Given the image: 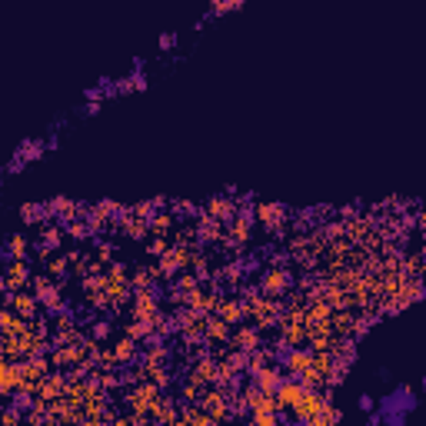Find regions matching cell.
<instances>
[{
    "mask_svg": "<svg viewBox=\"0 0 426 426\" xmlns=\"http://www.w3.org/2000/svg\"><path fill=\"white\" fill-rule=\"evenodd\" d=\"M127 400H130V406H134L140 416H147V410H150L153 403L160 400V387H157V383H150V380H147V383H143V380H137V383H134V389L127 393Z\"/></svg>",
    "mask_w": 426,
    "mask_h": 426,
    "instance_id": "6da1fadb",
    "label": "cell"
},
{
    "mask_svg": "<svg viewBox=\"0 0 426 426\" xmlns=\"http://www.w3.org/2000/svg\"><path fill=\"white\" fill-rule=\"evenodd\" d=\"M303 383L293 376V380H280V387L273 389V396H276V413H290L293 406H297V400L303 396Z\"/></svg>",
    "mask_w": 426,
    "mask_h": 426,
    "instance_id": "7a4b0ae2",
    "label": "cell"
},
{
    "mask_svg": "<svg viewBox=\"0 0 426 426\" xmlns=\"http://www.w3.org/2000/svg\"><path fill=\"white\" fill-rule=\"evenodd\" d=\"M326 400H330V389H326V393H320V389H303V396L297 400V406L290 410V416H293V420H310Z\"/></svg>",
    "mask_w": 426,
    "mask_h": 426,
    "instance_id": "3957f363",
    "label": "cell"
},
{
    "mask_svg": "<svg viewBox=\"0 0 426 426\" xmlns=\"http://www.w3.org/2000/svg\"><path fill=\"white\" fill-rule=\"evenodd\" d=\"M134 316L137 320H150L157 310H160V300H157V290H150V287H137L134 290Z\"/></svg>",
    "mask_w": 426,
    "mask_h": 426,
    "instance_id": "277c9868",
    "label": "cell"
},
{
    "mask_svg": "<svg viewBox=\"0 0 426 426\" xmlns=\"http://www.w3.org/2000/svg\"><path fill=\"white\" fill-rule=\"evenodd\" d=\"M27 283H30V266H27L24 257H13L11 264H7V270H4V290H24Z\"/></svg>",
    "mask_w": 426,
    "mask_h": 426,
    "instance_id": "5b68a950",
    "label": "cell"
},
{
    "mask_svg": "<svg viewBox=\"0 0 426 426\" xmlns=\"http://www.w3.org/2000/svg\"><path fill=\"white\" fill-rule=\"evenodd\" d=\"M233 350H243V353H250L260 347V326H247V323H240L237 330H230V340H226Z\"/></svg>",
    "mask_w": 426,
    "mask_h": 426,
    "instance_id": "8992f818",
    "label": "cell"
},
{
    "mask_svg": "<svg viewBox=\"0 0 426 426\" xmlns=\"http://www.w3.org/2000/svg\"><path fill=\"white\" fill-rule=\"evenodd\" d=\"M253 213H257L260 224L270 226V230H276V233H280L283 224H287V207H283V203H257V210Z\"/></svg>",
    "mask_w": 426,
    "mask_h": 426,
    "instance_id": "52a82bcc",
    "label": "cell"
},
{
    "mask_svg": "<svg viewBox=\"0 0 426 426\" xmlns=\"http://www.w3.org/2000/svg\"><path fill=\"white\" fill-rule=\"evenodd\" d=\"M213 314L220 316V320H226L230 326H237L240 320L247 316V306H243V300H237V297H220V303H217Z\"/></svg>",
    "mask_w": 426,
    "mask_h": 426,
    "instance_id": "ba28073f",
    "label": "cell"
},
{
    "mask_svg": "<svg viewBox=\"0 0 426 426\" xmlns=\"http://www.w3.org/2000/svg\"><path fill=\"white\" fill-rule=\"evenodd\" d=\"M290 287V273L283 270V266H270L264 273V293L266 297H283Z\"/></svg>",
    "mask_w": 426,
    "mask_h": 426,
    "instance_id": "9c48e42d",
    "label": "cell"
},
{
    "mask_svg": "<svg viewBox=\"0 0 426 426\" xmlns=\"http://www.w3.org/2000/svg\"><path fill=\"white\" fill-rule=\"evenodd\" d=\"M11 306H13V314H20L24 320H30V316H37L40 300H37V293H24V290H13V293H11Z\"/></svg>",
    "mask_w": 426,
    "mask_h": 426,
    "instance_id": "30bf717a",
    "label": "cell"
},
{
    "mask_svg": "<svg viewBox=\"0 0 426 426\" xmlns=\"http://www.w3.org/2000/svg\"><path fill=\"white\" fill-rule=\"evenodd\" d=\"M217 376H220V363H217V360H210V356L197 360V363H193V370H190V380H197V383H203V387L217 383Z\"/></svg>",
    "mask_w": 426,
    "mask_h": 426,
    "instance_id": "8fae6325",
    "label": "cell"
},
{
    "mask_svg": "<svg viewBox=\"0 0 426 426\" xmlns=\"http://www.w3.org/2000/svg\"><path fill=\"white\" fill-rule=\"evenodd\" d=\"M224 237H226V233H224V224L203 213L200 224H197V240H200V243H220Z\"/></svg>",
    "mask_w": 426,
    "mask_h": 426,
    "instance_id": "7c38bea8",
    "label": "cell"
},
{
    "mask_svg": "<svg viewBox=\"0 0 426 426\" xmlns=\"http://www.w3.org/2000/svg\"><path fill=\"white\" fill-rule=\"evenodd\" d=\"M47 210H51V217H60L63 224H70V220H77V217H84V207L74 200H67V197H57V200L47 203Z\"/></svg>",
    "mask_w": 426,
    "mask_h": 426,
    "instance_id": "4fadbf2b",
    "label": "cell"
},
{
    "mask_svg": "<svg viewBox=\"0 0 426 426\" xmlns=\"http://www.w3.org/2000/svg\"><path fill=\"white\" fill-rule=\"evenodd\" d=\"M207 217L220 220V224H230V220L237 217V203L226 200V197H213V200L207 203Z\"/></svg>",
    "mask_w": 426,
    "mask_h": 426,
    "instance_id": "5bb4252c",
    "label": "cell"
},
{
    "mask_svg": "<svg viewBox=\"0 0 426 426\" xmlns=\"http://www.w3.org/2000/svg\"><path fill=\"white\" fill-rule=\"evenodd\" d=\"M224 240H230L233 247H243V243L250 240V213H240V217H233V220H230V233H226Z\"/></svg>",
    "mask_w": 426,
    "mask_h": 426,
    "instance_id": "9a60e30c",
    "label": "cell"
},
{
    "mask_svg": "<svg viewBox=\"0 0 426 426\" xmlns=\"http://www.w3.org/2000/svg\"><path fill=\"white\" fill-rule=\"evenodd\" d=\"M230 330L233 326L226 323V320H220L217 314H207V326H203V337L213 340V343H226L230 340Z\"/></svg>",
    "mask_w": 426,
    "mask_h": 426,
    "instance_id": "2e32d148",
    "label": "cell"
},
{
    "mask_svg": "<svg viewBox=\"0 0 426 426\" xmlns=\"http://www.w3.org/2000/svg\"><path fill=\"white\" fill-rule=\"evenodd\" d=\"M283 366H287V373L300 376V373H306V370L314 366V353H306V350H293V353H287V356H283Z\"/></svg>",
    "mask_w": 426,
    "mask_h": 426,
    "instance_id": "e0dca14e",
    "label": "cell"
},
{
    "mask_svg": "<svg viewBox=\"0 0 426 426\" xmlns=\"http://www.w3.org/2000/svg\"><path fill=\"white\" fill-rule=\"evenodd\" d=\"M253 376V383H257V387L260 389H266V393H273L276 387H280V380H283V376H280V370H276V366H260V370H257V373H250Z\"/></svg>",
    "mask_w": 426,
    "mask_h": 426,
    "instance_id": "ac0fdd59",
    "label": "cell"
},
{
    "mask_svg": "<svg viewBox=\"0 0 426 426\" xmlns=\"http://www.w3.org/2000/svg\"><path fill=\"white\" fill-rule=\"evenodd\" d=\"M17 363H11V360H4L0 356V393L4 396H11V393H17Z\"/></svg>",
    "mask_w": 426,
    "mask_h": 426,
    "instance_id": "d6986e66",
    "label": "cell"
},
{
    "mask_svg": "<svg viewBox=\"0 0 426 426\" xmlns=\"http://www.w3.org/2000/svg\"><path fill=\"white\" fill-rule=\"evenodd\" d=\"M280 323V330H283V343H303V340L310 337V330H306V323H293V320H276Z\"/></svg>",
    "mask_w": 426,
    "mask_h": 426,
    "instance_id": "ffe728a7",
    "label": "cell"
},
{
    "mask_svg": "<svg viewBox=\"0 0 426 426\" xmlns=\"http://www.w3.org/2000/svg\"><path fill=\"white\" fill-rule=\"evenodd\" d=\"M110 353V363H130L134 356H137V340H130V337H124L113 350H107Z\"/></svg>",
    "mask_w": 426,
    "mask_h": 426,
    "instance_id": "44dd1931",
    "label": "cell"
},
{
    "mask_svg": "<svg viewBox=\"0 0 426 426\" xmlns=\"http://www.w3.org/2000/svg\"><path fill=\"white\" fill-rule=\"evenodd\" d=\"M120 224H124V230H127V233H130L134 240H140V237H147V233H150L147 220H143V217H134L130 210H124V220H120Z\"/></svg>",
    "mask_w": 426,
    "mask_h": 426,
    "instance_id": "7402d4cb",
    "label": "cell"
},
{
    "mask_svg": "<svg viewBox=\"0 0 426 426\" xmlns=\"http://www.w3.org/2000/svg\"><path fill=\"white\" fill-rule=\"evenodd\" d=\"M153 316H157V314H153ZM153 316H150V320H137V316H134V320L127 323V337H130V340H147L153 333Z\"/></svg>",
    "mask_w": 426,
    "mask_h": 426,
    "instance_id": "603a6c76",
    "label": "cell"
},
{
    "mask_svg": "<svg viewBox=\"0 0 426 426\" xmlns=\"http://www.w3.org/2000/svg\"><path fill=\"white\" fill-rule=\"evenodd\" d=\"M37 300H40V306H47V310H60L63 306V297H60V287H57V283H51L47 290H40Z\"/></svg>",
    "mask_w": 426,
    "mask_h": 426,
    "instance_id": "cb8c5ba5",
    "label": "cell"
},
{
    "mask_svg": "<svg viewBox=\"0 0 426 426\" xmlns=\"http://www.w3.org/2000/svg\"><path fill=\"white\" fill-rule=\"evenodd\" d=\"M24 323H27V320H24L20 314H13V306H11V310H7V306L0 310V333H11V330H20Z\"/></svg>",
    "mask_w": 426,
    "mask_h": 426,
    "instance_id": "d4e9b609",
    "label": "cell"
},
{
    "mask_svg": "<svg viewBox=\"0 0 426 426\" xmlns=\"http://www.w3.org/2000/svg\"><path fill=\"white\" fill-rule=\"evenodd\" d=\"M20 217H24L27 224H37L44 217H51V210H47V203H24L20 207Z\"/></svg>",
    "mask_w": 426,
    "mask_h": 426,
    "instance_id": "484cf974",
    "label": "cell"
},
{
    "mask_svg": "<svg viewBox=\"0 0 426 426\" xmlns=\"http://www.w3.org/2000/svg\"><path fill=\"white\" fill-rule=\"evenodd\" d=\"M44 243H40V247H44V250L51 253V250H57V247H60L63 243V226H47V230H44Z\"/></svg>",
    "mask_w": 426,
    "mask_h": 426,
    "instance_id": "4316f807",
    "label": "cell"
},
{
    "mask_svg": "<svg viewBox=\"0 0 426 426\" xmlns=\"http://www.w3.org/2000/svg\"><path fill=\"white\" fill-rule=\"evenodd\" d=\"M147 226H150L153 233H167V230L174 226V217H170V213H153L150 220H147Z\"/></svg>",
    "mask_w": 426,
    "mask_h": 426,
    "instance_id": "83f0119b",
    "label": "cell"
},
{
    "mask_svg": "<svg viewBox=\"0 0 426 426\" xmlns=\"http://www.w3.org/2000/svg\"><path fill=\"white\" fill-rule=\"evenodd\" d=\"M7 253H11V257H27V237L13 233V237L7 240Z\"/></svg>",
    "mask_w": 426,
    "mask_h": 426,
    "instance_id": "f1b7e54d",
    "label": "cell"
},
{
    "mask_svg": "<svg viewBox=\"0 0 426 426\" xmlns=\"http://www.w3.org/2000/svg\"><path fill=\"white\" fill-rule=\"evenodd\" d=\"M176 287H180V297H183V293H190V290L200 287V276H197V273H180Z\"/></svg>",
    "mask_w": 426,
    "mask_h": 426,
    "instance_id": "f546056e",
    "label": "cell"
},
{
    "mask_svg": "<svg viewBox=\"0 0 426 426\" xmlns=\"http://www.w3.org/2000/svg\"><path fill=\"white\" fill-rule=\"evenodd\" d=\"M240 4H243V0H213L210 11L213 13H230V11H237Z\"/></svg>",
    "mask_w": 426,
    "mask_h": 426,
    "instance_id": "4dcf8cb0",
    "label": "cell"
},
{
    "mask_svg": "<svg viewBox=\"0 0 426 426\" xmlns=\"http://www.w3.org/2000/svg\"><path fill=\"white\" fill-rule=\"evenodd\" d=\"M180 420H183V423H213L207 410H203V413H200V410H187V413L180 416Z\"/></svg>",
    "mask_w": 426,
    "mask_h": 426,
    "instance_id": "1f68e13d",
    "label": "cell"
},
{
    "mask_svg": "<svg viewBox=\"0 0 426 426\" xmlns=\"http://www.w3.org/2000/svg\"><path fill=\"white\" fill-rule=\"evenodd\" d=\"M67 266H70V260H67V257H57V260H51V264H47V273H51V276H63V273H67Z\"/></svg>",
    "mask_w": 426,
    "mask_h": 426,
    "instance_id": "d6a6232c",
    "label": "cell"
},
{
    "mask_svg": "<svg viewBox=\"0 0 426 426\" xmlns=\"http://www.w3.org/2000/svg\"><path fill=\"white\" fill-rule=\"evenodd\" d=\"M150 280H157L153 270H134V280H130V283H134V287H150Z\"/></svg>",
    "mask_w": 426,
    "mask_h": 426,
    "instance_id": "836d02e7",
    "label": "cell"
},
{
    "mask_svg": "<svg viewBox=\"0 0 426 426\" xmlns=\"http://www.w3.org/2000/svg\"><path fill=\"white\" fill-rule=\"evenodd\" d=\"M167 250H170V240H167V237L160 233V237H157V240L150 243V253H153V257H160V253H167Z\"/></svg>",
    "mask_w": 426,
    "mask_h": 426,
    "instance_id": "e575fe53",
    "label": "cell"
},
{
    "mask_svg": "<svg viewBox=\"0 0 426 426\" xmlns=\"http://www.w3.org/2000/svg\"><path fill=\"white\" fill-rule=\"evenodd\" d=\"M107 280H127V266L124 264H110V270H107Z\"/></svg>",
    "mask_w": 426,
    "mask_h": 426,
    "instance_id": "d590c367",
    "label": "cell"
},
{
    "mask_svg": "<svg viewBox=\"0 0 426 426\" xmlns=\"http://www.w3.org/2000/svg\"><path fill=\"white\" fill-rule=\"evenodd\" d=\"M253 423H260V426H273L276 423V413H250Z\"/></svg>",
    "mask_w": 426,
    "mask_h": 426,
    "instance_id": "8d00e7d4",
    "label": "cell"
},
{
    "mask_svg": "<svg viewBox=\"0 0 426 426\" xmlns=\"http://www.w3.org/2000/svg\"><path fill=\"white\" fill-rule=\"evenodd\" d=\"M110 257H113V247L110 243H103L101 250H97V260H110Z\"/></svg>",
    "mask_w": 426,
    "mask_h": 426,
    "instance_id": "74e56055",
    "label": "cell"
},
{
    "mask_svg": "<svg viewBox=\"0 0 426 426\" xmlns=\"http://www.w3.org/2000/svg\"><path fill=\"white\" fill-rule=\"evenodd\" d=\"M0 420H4V423H17L20 413H17V410H7V413H0Z\"/></svg>",
    "mask_w": 426,
    "mask_h": 426,
    "instance_id": "f35d334b",
    "label": "cell"
},
{
    "mask_svg": "<svg viewBox=\"0 0 426 426\" xmlns=\"http://www.w3.org/2000/svg\"><path fill=\"white\" fill-rule=\"evenodd\" d=\"M110 333V323H97L93 326V337H107Z\"/></svg>",
    "mask_w": 426,
    "mask_h": 426,
    "instance_id": "ab89813d",
    "label": "cell"
},
{
    "mask_svg": "<svg viewBox=\"0 0 426 426\" xmlns=\"http://www.w3.org/2000/svg\"><path fill=\"white\" fill-rule=\"evenodd\" d=\"M0 290H4V266H0Z\"/></svg>",
    "mask_w": 426,
    "mask_h": 426,
    "instance_id": "60d3db41",
    "label": "cell"
}]
</instances>
